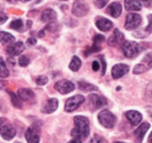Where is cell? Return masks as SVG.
<instances>
[{
  "label": "cell",
  "instance_id": "6da1fadb",
  "mask_svg": "<svg viewBox=\"0 0 152 143\" xmlns=\"http://www.w3.org/2000/svg\"><path fill=\"white\" fill-rule=\"evenodd\" d=\"M76 127L72 129V136L75 139L82 140L86 138L89 134V120L85 116H76L74 118Z\"/></svg>",
  "mask_w": 152,
  "mask_h": 143
},
{
  "label": "cell",
  "instance_id": "7a4b0ae2",
  "mask_svg": "<svg viewBox=\"0 0 152 143\" xmlns=\"http://www.w3.org/2000/svg\"><path fill=\"white\" fill-rule=\"evenodd\" d=\"M98 121L102 127L107 128V129H112L115 125H116L117 118L112 112L109 110H102L98 113Z\"/></svg>",
  "mask_w": 152,
  "mask_h": 143
},
{
  "label": "cell",
  "instance_id": "3957f363",
  "mask_svg": "<svg viewBox=\"0 0 152 143\" xmlns=\"http://www.w3.org/2000/svg\"><path fill=\"white\" fill-rule=\"evenodd\" d=\"M122 51L125 57L127 58H134L140 52V48H139V44L136 42H132V40H127V42H123L121 45Z\"/></svg>",
  "mask_w": 152,
  "mask_h": 143
},
{
  "label": "cell",
  "instance_id": "277c9868",
  "mask_svg": "<svg viewBox=\"0 0 152 143\" xmlns=\"http://www.w3.org/2000/svg\"><path fill=\"white\" fill-rule=\"evenodd\" d=\"M88 12H89V7L84 0H76L74 2V4H72V12L76 17H78V18L86 16L88 14Z\"/></svg>",
  "mask_w": 152,
  "mask_h": 143
},
{
  "label": "cell",
  "instance_id": "5b68a950",
  "mask_svg": "<svg viewBox=\"0 0 152 143\" xmlns=\"http://www.w3.org/2000/svg\"><path fill=\"white\" fill-rule=\"evenodd\" d=\"M84 101H85V98L83 97V95H77L70 98V99H68L67 101H66L64 109H65L66 112H72V111H75L76 109H78L79 107H80Z\"/></svg>",
  "mask_w": 152,
  "mask_h": 143
},
{
  "label": "cell",
  "instance_id": "8992f818",
  "mask_svg": "<svg viewBox=\"0 0 152 143\" xmlns=\"http://www.w3.org/2000/svg\"><path fill=\"white\" fill-rule=\"evenodd\" d=\"M25 138H26L28 143H39L40 140V130L38 125H31L25 133Z\"/></svg>",
  "mask_w": 152,
  "mask_h": 143
},
{
  "label": "cell",
  "instance_id": "52a82bcc",
  "mask_svg": "<svg viewBox=\"0 0 152 143\" xmlns=\"http://www.w3.org/2000/svg\"><path fill=\"white\" fill-rule=\"evenodd\" d=\"M141 22H142V18H141L140 15L132 12V14H128L127 17H126L124 27H125L127 30H134L137 27H139Z\"/></svg>",
  "mask_w": 152,
  "mask_h": 143
},
{
  "label": "cell",
  "instance_id": "ba28073f",
  "mask_svg": "<svg viewBox=\"0 0 152 143\" xmlns=\"http://www.w3.org/2000/svg\"><path fill=\"white\" fill-rule=\"evenodd\" d=\"M54 87L59 93H61V95H67V93L74 91L75 84L68 80H60V81H58V82H56Z\"/></svg>",
  "mask_w": 152,
  "mask_h": 143
},
{
  "label": "cell",
  "instance_id": "9c48e42d",
  "mask_svg": "<svg viewBox=\"0 0 152 143\" xmlns=\"http://www.w3.org/2000/svg\"><path fill=\"white\" fill-rule=\"evenodd\" d=\"M25 46L22 42H17L12 43L10 46L6 48V53L10 56H17V55H20L21 53L24 51Z\"/></svg>",
  "mask_w": 152,
  "mask_h": 143
},
{
  "label": "cell",
  "instance_id": "30bf717a",
  "mask_svg": "<svg viewBox=\"0 0 152 143\" xmlns=\"http://www.w3.org/2000/svg\"><path fill=\"white\" fill-rule=\"evenodd\" d=\"M0 135L3 139L12 140L16 136V129L10 125H2V127H0Z\"/></svg>",
  "mask_w": 152,
  "mask_h": 143
},
{
  "label": "cell",
  "instance_id": "8fae6325",
  "mask_svg": "<svg viewBox=\"0 0 152 143\" xmlns=\"http://www.w3.org/2000/svg\"><path fill=\"white\" fill-rule=\"evenodd\" d=\"M129 71L128 65H123V63H118V65H114L112 69V77L114 79H119L122 76L126 75Z\"/></svg>",
  "mask_w": 152,
  "mask_h": 143
},
{
  "label": "cell",
  "instance_id": "7c38bea8",
  "mask_svg": "<svg viewBox=\"0 0 152 143\" xmlns=\"http://www.w3.org/2000/svg\"><path fill=\"white\" fill-rule=\"evenodd\" d=\"M89 102H90V107L91 109H93V110L102 108V106L107 104L106 100H104V98L99 97V95H95V93L89 95Z\"/></svg>",
  "mask_w": 152,
  "mask_h": 143
},
{
  "label": "cell",
  "instance_id": "4fadbf2b",
  "mask_svg": "<svg viewBox=\"0 0 152 143\" xmlns=\"http://www.w3.org/2000/svg\"><path fill=\"white\" fill-rule=\"evenodd\" d=\"M58 108V101L57 99H50L46 102L44 107L42 108V111L47 114H51V113L55 112Z\"/></svg>",
  "mask_w": 152,
  "mask_h": 143
},
{
  "label": "cell",
  "instance_id": "5bb4252c",
  "mask_svg": "<svg viewBox=\"0 0 152 143\" xmlns=\"http://www.w3.org/2000/svg\"><path fill=\"white\" fill-rule=\"evenodd\" d=\"M107 12H108L110 16L114 17V18H118L122 12V6L121 3L119 2H113L107 8Z\"/></svg>",
  "mask_w": 152,
  "mask_h": 143
},
{
  "label": "cell",
  "instance_id": "9a60e30c",
  "mask_svg": "<svg viewBox=\"0 0 152 143\" xmlns=\"http://www.w3.org/2000/svg\"><path fill=\"white\" fill-rule=\"evenodd\" d=\"M124 42V35L123 33L120 32L118 29H115L114 34L111 35L110 38L108 40V44L110 46H117V45H120Z\"/></svg>",
  "mask_w": 152,
  "mask_h": 143
},
{
  "label": "cell",
  "instance_id": "2e32d148",
  "mask_svg": "<svg viewBox=\"0 0 152 143\" xmlns=\"http://www.w3.org/2000/svg\"><path fill=\"white\" fill-rule=\"evenodd\" d=\"M96 27L99 29L100 31H104V32H107V31L111 30L113 27V23L111 22L110 20L104 18H98L96 20Z\"/></svg>",
  "mask_w": 152,
  "mask_h": 143
},
{
  "label": "cell",
  "instance_id": "e0dca14e",
  "mask_svg": "<svg viewBox=\"0 0 152 143\" xmlns=\"http://www.w3.org/2000/svg\"><path fill=\"white\" fill-rule=\"evenodd\" d=\"M125 115L132 125H138L141 122V120H142V114L140 112H138V111H134V110L127 111Z\"/></svg>",
  "mask_w": 152,
  "mask_h": 143
},
{
  "label": "cell",
  "instance_id": "ac0fdd59",
  "mask_svg": "<svg viewBox=\"0 0 152 143\" xmlns=\"http://www.w3.org/2000/svg\"><path fill=\"white\" fill-rule=\"evenodd\" d=\"M149 128H150V125H149L148 122H144L134 131V135L138 138L139 143H141L143 141V139H144V137H145V134H146V132L149 130Z\"/></svg>",
  "mask_w": 152,
  "mask_h": 143
},
{
  "label": "cell",
  "instance_id": "d6986e66",
  "mask_svg": "<svg viewBox=\"0 0 152 143\" xmlns=\"http://www.w3.org/2000/svg\"><path fill=\"white\" fill-rule=\"evenodd\" d=\"M18 98L21 101H30L34 98V92L31 89L28 88H21L18 91Z\"/></svg>",
  "mask_w": 152,
  "mask_h": 143
},
{
  "label": "cell",
  "instance_id": "ffe728a7",
  "mask_svg": "<svg viewBox=\"0 0 152 143\" xmlns=\"http://www.w3.org/2000/svg\"><path fill=\"white\" fill-rule=\"evenodd\" d=\"M57 18V12L52 8H47L42 12V22H49V21H53Z\"/></svg>",
  "mask_w": 152,
  "mask_h": 143
},
{
  "label": "cell",
  "instance_id": "44dd1931",
  "mask_svg": "<svg viewBox=\"0 0 152 143\" xmlns=\"http://www.w3.org/2000/svg\"><path fill=\"white\" fill-rule=\"evenodd\" d=\"M124 6L126 10H141L142 4L139 0H125Z\"/></svg>",
  "mask_w": 152,
  "mask_h": 143
},
{
  "label": "cell",
  "instance_id": "7402d4cb",
  "mask_svg": "<svg viewBox=\"0 0 152 143\" xmlns=\"http://www.w3.org/2000/svg\"><path fill=\"white\" fill-rule=\"evenodd\" d=\"M0 42L1 44H12L15 42V36H12L8 32H0Z\"/></svg>",
  "mask_w": 152,
  "mask_h": 143
},
{
  "label": "cell",
  "instance_id": "603a6c76",
  "mask_svg": "<svg viewBox=\"0 0 152 143\" xmlns=\"http://www.w3.org/2000/svg\"><path fill=\"white\" fill-rule=\"evenodd\" d=\"M81 65H82V61H81V59L79 58L78 56H74L72 59V61H70L69 63V69L72 70V72H77L80 70Z\"/></svg>",
  "mask_w": 152,
  "mask_h": 143
},
{
  "label": "cell",
  "instance_id": "cb8c5ba5",
  "mask_svg": "<svg viewBox=\"0 0 152 143\" xmlns=\"http://www.w3.org/2000/svg\"><path fill=\"white\" fill-rule=\"evenodd\" d=\"M79 88H80L81 90H83V91L97 90V87L90 84V83L85 82V81H80V82H79Z\"/></svg>",
  "mask_w": 152,
  "mask_h": 143
},
{
  "label": "cell",
  "instance_id": "d4e9b609",
  "mask_svg": "<svg viewBox=\"0 0 152 143\" xmlns=\"http://www.w3.org/2000/svg\"><path fill=\"white\" fill-rule=\"evenodd\" d=\"M10 76V72H8V69L6 67V65L4 62L3 58L0 57V77L1 78H7Z\"/></svg>",
  "mask_w": 152,
  "mask_h": 143
},
{
  "label": "cell",
  "instance_id": "484cf974",
  "mask_svg": "<svg viewBox=\"0 0 152 143\" xmlns=\"http://www.w3.org/2000/svg\"><path fill=\"white\" fill-rule=\"evenodd\" d=\"M8 95H10V99H12V105L15 106V107L17 108H22V103H21V100L18 98V95H16V93L12 92V91H8Z\"/></svg>",
  "mask_w": 152,
  "mask_h": 143
},
{
  "label": "cell",
  "instance_id": "4316f807",
  "mask_svg": "<svg viewBox=\"0 0 152 143\" xmlns=\"http://www.w3.org/2000/svg\"><path fill=\"white\" fill-rule=\"evenodd\" d=\"M10 27L12 29H15V30H17V31H20L21 29H22V27H23L22 20H20V19H17V20L12 21V22L10 23Z\"/></svg>",
  "mask_w": 152,
  "mask_h": 143
},
{
  "label": "cell",
  "instance_id": "83f0119b",
  "mask_svg": "<svg viewBox=\"0 0 152 143\" xmlns=\"http://www.w3.org/2000/svg\"><path fill=\"white\" fill-rule=\"evenodd\" d=\"M19 65H21V67H27V65H29V62H30V60H29V58L27 56H25V55H22V56H20V58H19Z\"/></svg>",
  "mask_w": 152,
  "mask_h": 143
},
{
  "label": "cell",
  "instance_id": "f1b7e54d",
  "mask_svg": "<svg viewBox=\"0 0 152 143\" xmlns=\"http://www.w3.org/2000/svg\"><path fill=\"white\" fill-rule=\"evenodd\" d=\"M146 69L147 67H145L144 65H138L134 67V74L138 75V74H142V73H145L146 72Z\"/></svg>",
  "mask_w": 152,
  "mask_h": 143
},
{
  "label": "cell",
  "instance_id": "f546056e",
  "mask_svg": "<svg viewBox=\"0 0 152 143\" xmlns=\"http://www.w3.org/2000/svg\"><path fill=\"white\" fill-rule=\"evenodd\" d=\"M47 83H48V78L46 76H39L36 79V84L39 85V86H42V85L47 84Z\"/></svg>",
  "mask_w": 152,
  "mask_h": 143
},
{
  "label": "cell",
  "instance_id": "4dcf8cb0",
  "mask_svg": "<svg viewBox=\"0 0 152 143\" xmlns=\"http://www.w3.org/2000/svg\"><path fill=\"white\" fill-rule=\"evenodd\" d=\"M104 139L98 135H94L93 137L88 141V143H104Z\"/></svg>",
  "mask_w": 152,
  "mask_h": 143
},
{
  "label": "cell",
  "instance_id": "1f68e13d",
  "mask_svg": "<svg viewBox=\"0 0 152 143\" xmlns=\"http://www.w3.org/2000/svg\"><path fill=\"white\" fill-rule=\"evenodd\" d=\"M104 40V36L102 34H95V36L93 37V42L94 44L100 45V43H102Z\"/></svg>",
  "mask_w": 152,
  "mask_h": 143
},
{
  "label": "cell",
  "instance_id": "d6a6232c",
  "mask_svg": "<svg viewBox=\"0 0 152 143\" xmlns=\"http://www.w3.org/2000/svg\"><path fill=\"white\" fill-rule=\"evenodd\" d=\"M46 28L48 29V30H50V31H52V32H53V31L58 30V29H59V25L57 24V23L53 22V23H51V24H49L48 26L46 27Z\"/></svg>",
  "mask_w": 152,
  "mask_h": 143
},
{
  "label": "cell",
  "instance_id": "836d02e7",
  "mask_svg": "<svg viewBox=\"0 0 152 143\" xmlns=\"http://www.w3.org/2000/svg\"><path fill=\"white\" fill-rule=\"evenodd\" d=\"M94 3H95V5L97 6L98 8H102L107 3H108V0H95Z\"/></svg>",
  "mask_w": 152,
  "mask_h": 143
},
{
  "label": "cell",
  "instance_id": "e575fe53",
  "mask_svg": "<svg viewBox=\"0 0 152 143\" xmlns=\"http://www.w3.org/2000/svg\"><path fill=\"white\" fill-rule=\"evenodd\" d=\"M7 20V16L3 12H0V24H3Z\"/></svg>",
  "mask_w": 152,
  "mask_h": 143
},
{
  "label": "cell",
  "instance_id": "d590c367",
  "mask_svg": "<svg viewBox=\"0 0 152 143\" xmlns=\"http://www.w3.org/2000/svg\"><path fill=\"white\" fill-rule=\"evenodd\" d=\"M92 70H93L94 72H96V71L99 70V62H98L97 60H95V61L92 62Z\"/></svg>",
  "mask_w": 152,
  "mask_h": 143
},
{
  "label": "cell",
  "instance_id": "8d00e7d4",
  "mask_svg": "<svg viewBox=\"0 0 152 143\" xmlns=\"http://www.w3.org/2000/svg\"><path fill=\"white\" fill-rule=\"evenodd\" d=\"M35 44H36V40H35V38L30 37V38H28V40H27V45H28V46L32 47V46H34Z\"/></svg>",
  "mask_w": 152,
  "mask_h": 143
},
{
  "label": "cell",
  "instance_id": "74e56055",
  "mask_svg": "<svg viewBox=\"0 0 152 143\" xmlns=\"http://www.w3.org/2000/svg\"><path fill=\"white\" fill-rule=\"evenodd\" d=\"M148 19H149V24H148V27H147V31L151 32V16L150 15L148 16Z\"/></svg>",
  "mask_w": 152,
  "mask_h": 143
},
{
  "label": "cell",
  "instance_id": "f35d334b",
  "mask_svg": "<svg viewBox=\"0 0 152 143\" xmlns=\"http://www.w3.org/2000/svg\"><path fill=\"white\" fill-rule=\"evenodd\" d=\"M141 1H143V2H144V3H146V6H148L149 4H150L151 0H141Z\"/></svg>",
  "mask_w": 152,
  "mask_h": 143
},
{
  "label": "cell",
  "instance_id": "ab89813d",
  "mask_svg": "<svg viewBox=\"0 0 152 143\" xmlns=\"http://www.w3.org/2000/svg\"><path fill=\"white\" fill-rule=\"evenodd\" d=\"M72 143H82V141L79 140V139H74L72 140Z\"/></svg>",
  "mask_w": 152,
  "mask_h": 143
},
{
  "label": "cell",
  "instance_id": "60d3db41",
  "mask_svg": "<svg viewBox=\"0 0 152 143\" xmlns=\"http://www.w3.org/2000/svg\"><path fill=\"white\" fill-rule=\"evenodd\" d=\"M3 86H4V82L3 81H0V89H1Z\"/></svg>",
  "mask_w": 152,
  "mask_h": 143
},
{
  "label": "cell",
  "instance_id": "b9f144b4",
  "mask_svg": "<svg viewBox=\"0 0 152 143\" xmlns=\"http://www.w3.org/2000/svg\"><path fill=\"white\" fill-rule=\"evenodd\" d=\"M2 125H3V118L0 117V127H2Z\"/></svg>",
  "mask_w": 152,
  "mask_h": 143
},
{
  "label": "cell",
  "instance_id": "7bdbcfd3",
  "mask_svg": "<svg viewBox=\"0 0 152 143\" xmlns=\"http://www.w3.org/2000/svg\"><path fill=\"white\" fill-rule=\"evenodd\" d=\"M44 36V31H40L39 32V37H42Z\"/></svg>",
  "mask_w": 152,
  "mask_h": 143
},
{
  "label": "cell",
  "instance_id": "ee69618b",
  "mask_svg": "<svg viewBox=\"0 0 152 143\" xmlns=\"http://www.w3.org/2000/svg\"><path fill=\"white\" fill-rule=\"evenodd\" d=\"M6 1H10V2H12V1H16V0H6Z\"/></svg>",
  "mask_w": 152,
  "mask_h": 143
},
{
  "label": "cell",
  "instance_id": "f6af8a7d",
  "mask_svg": "<svg viewBox=\"0 0 152 143\" xmlns=\"http://www.w3.org/2000/svg\"><path fill=\"white\" fill-rule=\"evenodd\" d=\"M114 143H125V142H114Z\"/></svg>",
  "mask_w": 152,
  "mask_h": 143
},
{
  "label": "cell",
  "instance_id": "bcb514c9",
  "mask_svg": "<svg viewBox=\"0 0 152 143\" xmlns=\"http://www.w3.org/2000/svg\"><path fill=\"white\" fill-rule=\"evenodd\" d=\"M23 1H30V0H23Z\"/></svg>",
  "mask_w": 152,
  "mask_h": 143
},
{
  "label": "cell",
  "instance_id": "7dc6e473",
  "mask_svg": "<svg viewBox=\"0 0 152 143\" xmlns=\"http://www.w3.org/2000/svg\"><path fill=\"white\" fill-rule=\"evenodd\" d=\"M61 1H66V0H61Z\"/></svg>",
  "mask_w": 152,
  "mask_h": 143
},
{
  "label": "cell",
  "instance_id": "c3c4849f",
  "mask_svg": "<svg viewBox=\"0 0 152 143\" xmlns=\"http://www.w3.org/2000/svg\"><path fill=\"white\" fill-rule=\"evenodd\" d=\"M68 143H72V141H70V142H68Z\"/></svg>",
  "mask_w": 152,
  "mask_h": 143
}]
</instances>
